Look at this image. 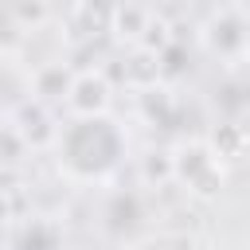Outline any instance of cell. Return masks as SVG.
Returning <instances> with one entry per match:
<instances>
[{
  "mask_svg": "<svg viewBox=\"0 0 250 250\" xmlns=\"http://www.w3.org/2000/svg\"><path fill=\"white\" fill-rule=\"evenodd\" d=\"M59 160L70 176L94 180L117 168L121 160V133L109 117H82L59 133Z\"/></svg>",
  "mask_w": 250,
  "mask_h": 250,
  "instance_id": "1",
  "label": "cell"
},
{
  "mask_svg": "<svg viewBox=\"0 0 250 250\" xmlns=\"http://www.w3.org/2000/svg\"><path fill=\"white\" fill-rule=\"evenodd\" d=\"M70 105L82 113V117H98L105 105H109V86L102 82V78H94V74H82L74 86H70Z\"/></svg>",
  "mask_w": 250,
  "mask_h": 250,
  "instance_id": "2",
  "label": "cell"
},
{
  "mask_svg": "<svg viewBox=\"0 0 250 250\" xmlns=\"http://www.w3.org/2000/svg\"><path fill=\"white\" fill-rule=\"evenodd\" d=\"M4 219H8V195L0 191V223H4Z\"/></svg>",
  "mask_w": 250,
  "mask_h": 250,
  "instance_id": "3",
  "label": "cell"
},
{
  "mask_svg": "<svg viewBox=\"0 0 250 250\" xmlns=\"http://www.w3.org/2000/svg\"><path fill=\"white\" fill-rule=\"evenodd\" d=\"M0 117H4V113H0Z\"/></svg>",
  "mask_w": 250,
  "mask_h": 250,
  "instance_id": "4",
  "label": "cell"
}]
</instances>
